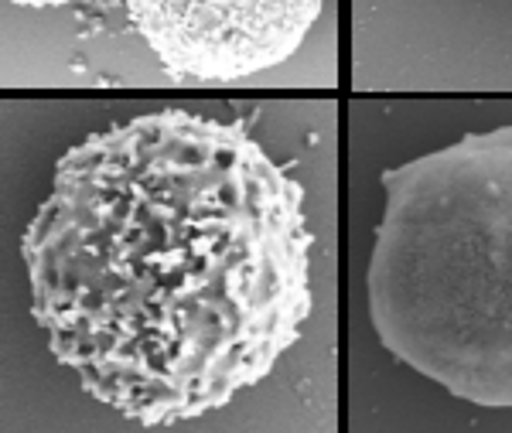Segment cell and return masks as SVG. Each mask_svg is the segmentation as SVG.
I'll return each instance as SVG.
<instances>
[{
    "instance_id": "cell-1",
    "label": "cell",
    "mask_w": 512,
    "mask_h": 433,
    "mask_svg": "<svg viewBox=\"0 0 512 433\" xmlns=\"http://www.w3.org/2000/svg\"><path fill=\"white\" fill-rule=\"evenodd\" d=\"M311 243L304 188L239 123L161 110L62 157L21 256L52 355L158 427L226 406L297 345Z\"/></svg>"
},
{
    "instance_id": "cell-2",
    "label": "cell",
    "mask_w": 512,
    "mask_h": 433,
    "mask_svg": "<svg viewBox=\"0 0 512 433\" xmlns=\"http://www.w3.org/2000/svg\"><path fill=\"white\" fill-rule=\"evenodd\" d=\"M369 260L383 348L451 396L512 410V123L383 171Z\"/></svg>"
},
{
    "instance_id": "cell-4",
    "label": "cell",
    "mask_w": 512,
    "mask_h": 433,
    "mask_svg": "<svg viewBox=\"0 0 512 433\" xmlns=\"http://www.w3.org/2000/svg\"><path fill=\"white\" fill-rule=\"evenodd\" d=\"M21 7H65V4H79V0H11Z\"/></svg>"
},
{
    "instance_id": "cell-3",
    "label": "cell",
    "mask_w": 512,
    "mask_h": 433,
    "mask_svg": "<svg viewBox=\"0 0 512 433\" xmlns=\"http://www.w3.org/2000/svg\"><path fill=\"white\" fill-rule=\"evenodd\" d=\"M325 0H127L130 24L178 79L239 82L287 62Z\"/></svg>"
}]
</instances>
